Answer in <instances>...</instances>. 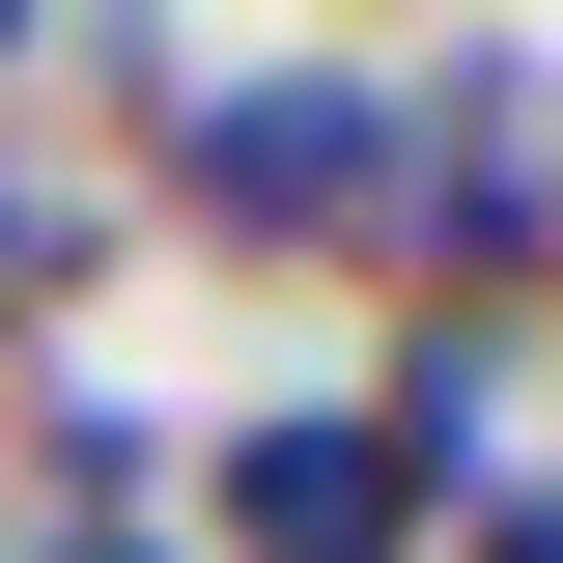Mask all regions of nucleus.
I'll use <instances>...</instances> for the list:
<instances>
[{
    "label": "nucleus",
    "instance_id": "nucleus-1",
    "mask_svg": "<svg viewBox=\"0 0 563 563\" xmlns=\"http://www.w3.org/2000/svg\"><path fill=\"white\" fill-rule=\"evenodd\" d=\"M451 422H479V366H451V339H422L395 395H282V422H225V563H422Z\"/></svg>",
    "mask_w": 563,
    "mask_h": 563
},
{
    "label": "nucleus",
    "instance_id": "nucleus-2",
    "mask_svg": "<svg viewBox=\"0 0 563 563\" xmlns=\"http://www.w3.org/2000/svg\"><path fill=\"white\" fill-rule=\"evenodd\" d=\"M169 169H198V225H254V254H366V225H422L395 85H225Z\"/></svg>",
    "mask_w": 563,
    "mask_h": 563
},
{
    "label": "nucleus",
    "instance_id": "nucleus-3",
    "mask_svg": "<svg viewBox=\"0 0 563 563\" xmlns=\"http://www.w3.org/2000/svg\"><path fill=\"white\" fill-rule=\"evenodd\" d=\"M451 563H563V507H479V536H451Z\"/></svg>",
    "mask_w": 563,
    "mask_h": 563
},
{
    "label": "nucleus",
    "instance_id": "nucleus-4",
    "mask_svg": "<svg viewBox=\"0 0 563 563\" xmlns=\"http://www.w3.org/2000/svg\"><path fill=\"white\" fill-rule=\"evenodd\" d=\"M57 563H141V536H57Z\"/></svg>",
    "mask_w": 563,
    "mask_h": 563
}]
</instances>
